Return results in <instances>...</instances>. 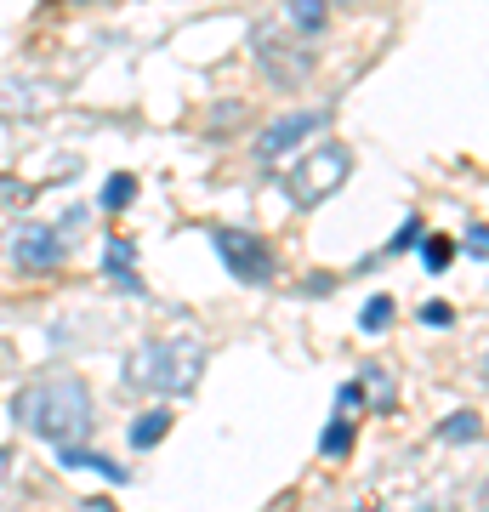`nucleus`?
<instances>
[{
    "label": "nucleus",
    "mask_w": 489,
    "mask_h": 512,
    "mask_svg": "<svg viewBox=\"0 0 489 512\" xmlns=\"http://www.w3.org/2000/svg\"><path fill=\"white\" fill-rule=\"evenodd\" d=\"M336 404H342V416H347V410H359V404H364V387H359V382H347L342 393H336Z\"/></svg>",
    "instance_id": "22"
},
{
    "label": "nucleus",
    "mask_w": 489,
    "mask_h": 512,
    "mask_svg": "<svg viewBox=\"0 0 489 512\" xmlns=\"http://www.w3.org/2000/svg\"><path fill=\"white\" fill-rule=\"evenodd\" d=\"M467 251H472V262H484V256H489V239H484V228H472V234H467Z\"/></svg>",
    "instance_id": "23"
},
{
    "label": "nucleus",
    "mask_w": 489,
    "mask_h": 512,
    "mask_svg": "<svg viewBox=\"0 0 489 512\" xmlns=\"http://www.w3.org/2000/svg\"><path fill=\"white\" fill-rule=\"evenodd\" d=\"M387 319H393V296H370L364 302V313H359V325L376 336V330H387Z\"/></svg>",
    "instance_id": "15"
},
{
    "label": "nucleus",
    "mask_w": 489,
    "mask_h": 512,
    "mask_svg": "<svg viewBox=\"0 0 489 512\" xmlns=\"http://www.w3.org/2000/svg\"><path fill=\"white\" fill-rule=\"evenodd\" d=\"M313 131H325V114L319 109H296V114H285V120H273V126L256 137V160L262 165L285 160L290 148L302 143V137H313Z\"/></svg>",
    "instance_id": "6"
},
{
    "label": "nucleus",
    "mask_w": 489,
    "mask_h": 512,
    "mask_svg": "<svg viewBox=\"0 0 489 512\" xmlns=\"http://www.w3.org/2000/svg\"><path fill=\"white\" fill-rule=\"evenodd\" d=\"M364 387H370V399H376L381 410H387V404H393V382H387V376H381V370H370V376H364Z\"/></svg>",
    "instance_id": "19"
},
{
    "label": "nucleus",
    "mask_w": 489,
    "mask_h": 512,
    "mask_svg": "<svg viewBox=\"0 0 489 512\" xmlns=\"http://www.w3.org/2000/svg\"><path fill=\"white\" fill-rule=\"evenodd\" d=\"M325 6H347V0H325Z\"/></svg>",
    "instance_id": "27"
},
{
    "label": "nucleus",
    "mask_w": 489,
    "mask_h": 512,
    "mask_svg": "<svg viewBox=\"0 0 489 512\" xmlns=\"http://www.w3.org/2000/svg\"><path fill=\"white\" fill-rule=\"evenodd\" d=\"M347 177H353V154H347L342 143H319L308 160H296L285 171V194H290L296 211H313V205H325Z\"/></svg>",
    "instance_id": "4"
},
{
    "label": "nucleus",
    "mask_w": 489,
    "mask_h": 512,
    "mask_svg": "<svg viewBox=\"0 0 489 512\" xmlns=\"http://www.w3.org/2000/svg\"><path fill=\"white\" fill-rule=\"evenodd\" d=\"M285 23L296 29V35L313 40L330 23V6H325V0H285Z\"/></svg>",
    "instance_id": "11"
},
{
    "label": "nucleus",
    "mask_w": 489,
    "mask_h": 512,
    "mask_svg": "<svg viewBox=\"0 0 489 512\" xmlns=\"http://www.w3.org/2000/svg\"><path fill=\"white\" fill-rule=\"evenodd\" d=\"M171 421H177V416H171L165 404H148L143 416L131 421V444H137V450H154V444H160L165 433H171Z\"/></svg>",
    "instance_id": "10"
},
{
    "label": "nucleus",
    "mask_w": 489,
    "mask_h": 512,
    "mask_svg": "<svg viewBox=\"0 0 489 512\" xmlns=\"http://www.w3.org/2000/svg\"><path fill=\"white\" fill-rule=\"evenodd\" d=\"M131 200H137V177H131V171H114L109 183H103V194H97L103 211H126Z\"/></svg>",
    "instance_id": "13"
},
{
    "label": "nucleus",
    "mask_w": 489,
    "mask_h": 512,
    "mask_svg": "<svg viewBox=\"0 0 489 512\" xmlns=\"http://www.w3.org/2000/svg\"><path fill=\"white\" fill-rule=\"evenodd\" d=\"M6 461H12V456H6V450H0V467H6Z\"/></svg>",
    "instance_id": "26"
},
{
    "label": "nucleus",
    "mask_w": 489,
    "mask_h": 512,
    "mask_svg": "<svg viewBox=\"0 0 489 512\" xmlns=\"http://www.w3.org/2000/svg\"><path fill=\"white\" fill-rule=\"evenodd\" d=\"M421 234H427V228H421V222H404L399 234H393V245H387V256H399V251H410V245H416Z\"/></svg>",
    "instance_id": "18"
},
{
    "label": "nucleus",
    "mask_w": 489,
    "mask_h": 512,
    "mask_svg": "<svg viewBox=\"0 0 489 512\" xmlns=\"http://www.w3.org/2000/svg\"><path fill=\"white\" fill-rule=\"evenodd\" d=\"M438 439H444V444H472V439H484V416H478V410H455L450 421H438Z\"/></svg>",
    "instance_id": "12"
},
{
    "label": "nucleus",
    "mask_w": 489,
    "mask_h": 512,
    "mask_svg": "<svg viewBox=\"0 0 489 512\" xmlns=\"http://www.w3.org/2000/svg\"><path fill=\"white\" fill-rule=\"evenodd\" d=\"M211 245H217L222 268L234 279H245V285H268L273 279V251L262 245V234H251V228H217Z\"/></svg>",
    "instance_id": "5"
},
{
    "label": "nucleus",
    "mask_w": 489,
    "mask_h": 512,
    "mask_svg": "<svg viewBox=\"0 0 489 512\" xmlns=\"http://www.w3.org/2000/svg\"><path fill=\"white\" fill-rule=\"evenodd\" d=\"M57 103L52 80H0V114L6 120H35Z\"/></svg>",
    "instance_id": "8"
},
{
    "label": "nucleus",
    "mask_w": 489,
    "mask_h": 512,
    "mask_svg": "<svg viewBox=\"0 0 489 512\" xmlns=\"http://www.w3.org/2000/svg\"><path fill=\"white\" fill-rule=\"evenodd\" d=\"M308 291H313V296H325V291H336V274H308Z\"/></svg>",
    "instance_id": "24"
},
{
    "label": "nucleus",
    "mask_w": 489,
    "mask_h": 512,
    "mask_svg": "<svg viewBox=\"0 0 489 512\" xmlns=\"http://www.w3.org/2000/svg\"><path fill=\"white\" fill-rule=\"evenodd\" d=\"M319 450H325V456H347V450H353V427H347V416H336L325 433H319Z\"/></svg>",
    "instance_id": "14"
},
{
    "label": "nucleus",
    "mask_w": 489,
    "mask_h": 512,
    "mask_svg": "<svg viewBox=\"0 0 489 512\" xmlns=\"http://www.w3.org/2000/svg\"><path fill=\"white\" fill-rule=\"evenodd\" d=\"M205 370V342L200 336H165V342H143L126 359V382L137 393H160V399H182L200 387Z\"/></svg>",
    "instance_id": "2"
},
{
    "label": "nucleus",
    "mask_w": 489,
    "mask_h": 512,
    "mask_svg": "<svg viewBox=\"0 0 489 512\" xmlns=\"http://www.w3.org/2000/svg\"><path fill=\"white\" fill-rule=\"evenodd\" d=\"M450 262H455V245L444 234H433V239H427V268H433V274H444Z\"/></svg>",
    "instance_id": "17"
},
{
    "label": "nucleus",
    "mask_w": 489,
    "mask_h": 512,
    "mask_svg": "<svg viewBox=\"0 0 489 512\" xmlns=\"http://www.w3.org/2000/svg\"><path fill=\"white\" fill-rule=\"evenodd\" d=\"M63 6H97V0H63Z\"/></svg>",
    "instance_id": "25"
},
{
    "label": "nucleus",
    "mask_w": 489,
    "mask_h": 512,
    "mask_svg": "<svg viewBox=\"0 0 489 512\" xmlns=\"http://www.w3.org/2000/svg\"><path fill=\"white\" fill-rule=\"evenodd\" d=\"M57 461H63V467H80V473H103L109 484H126V478H131L120 461L97 456V450H86V444H57Z\"/></svg>",
    "instance_id": "9"
},
{
    "label": "nucleus",
    "mask_w": 489,
    "mask_h": 512,
    "mask_svg": "<svg viewBox=\"0 0 489 512\" xmlns=\"http://www.w3.org/2000/svg\"><path fill=\"white\" fill-rule=\"evenodd\" d=\"M12 416L18 427H29L35 439L57 444H86L91 427H97V410H91V387L74 376V370H57V376H40L12 399Z\"/></svg>",
    "instance_id": "1"
},
{
    "label": "nucleus",
    "mask_w": 489,
    "mask_h": 512,
    "mask_svg": "<svg viewBox=\"0 0 489 512\" xmlns=\"http://www.w3.org/2000/svg\"><path fill=\"white\" fill-rule=\"evenodd\" d=\"M131 256H137V251H131V239H114V245H109V256H103V274H131Z\"/></svg>",
    "instance_id": "16"
},
{
    "label": "nucleus",
    "mask_w": 489,
    "mask_h": 512,
    "mask_svg": "<svg viewBox=\"0 0 489 512\" xmlns=\"http://www.w3.org/2000/svg\"><path fill=\"white\" fill-rule=\"evenodd\" d=\"M63 256H69V239H57V228L29 222V228L12 234V262H18V268H57Z\"/></svg>",
    "instance_id": "7"
},
{
    "label": "nucleus",
    "mask_w": 489,
    "mask_h": 512,
    "mask_svg": "<svg viewBox=\"0 0 489 512\" xmlns=\"http://www.w3.org/2000/svg\"><path fill=\"white\" fill-rule=\"evenodd\" d=\"M251 52H256L262 80H268V86H279V92L308 86L313 69H319V57L308 52V35H296L290 23H256V29H251Z\"/></svg>",
    "instance_id": "3"
},
{
    "label": "nucleus",
    "mask_w": 489,
    "mask_h": 512,
    "mask_svg": "<svg viewBox=\"0 0 489 512\" xmlns=\"http://www.w3.org/2000/svg\"><path fill=\"white\" fill-rule=\"evenodd\" d=\"M0 200H6V205H29V200H35V188H23V183H12V177H0Z\"/></svg>",
    "instance_id": "20"
},
{
    "label": "nucleus",
    "mask_w": 489,
    "mask_h": 512,
    "mask_svg": "<svg viewBox=\"0 0 489 512\" xmlns=\"http://www.w3.org/2000/svg\"><path fill=\"white\" fill-rule=\"evenodd\" d=\"M421 319H427V325H450L455 308H450V302H427V308H421Z\"/></svg>",
    "instance_id": "21"
}]
</instances>
